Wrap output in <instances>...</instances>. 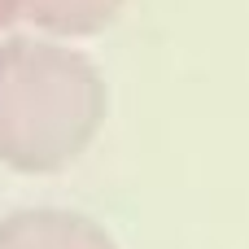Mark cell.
<instances>
[{
    "label": "cell",
    "mask_w": 249,
    "mask_h": 249,
    "mask_svg": "<svg viewBox=\"0 0 249 249\" xmlns=\"http://www.w3.org/2000/svg\"><path fill=\"white\" fill-rule=\"evenodd\" d=\"M18 18V0H0V26H9Z\"/></svg>",
    "instance_id": "obj_4"
},
{
    "label": "cell",
    "mask_w": 249,
    "mask_h": 249,
    "mask_svg": "<svg viewBox=\"0 0 249 249\" xmlns=\"http://www.w3.org/2000/svg\"><path fill=\"white\" fill-rule=\"evenodd\" d=\"M118 9L123 0H18V18H31L35 26L57 35H92Z\"/></svg>",
    "instance_id": "obj_3"
},
{
    "label": "cell",
    "mask_w": 249,
    "mask_h": 249,
    "mask_svg": "<svg viewBox=\"0 0 249 249\" xmlns=\"http://www.w3.org/2000/svg\"><path fill=\"white\" fill-rule=\"evenodd\" d=\"M105 118L96 66L48 39L0 44V162L26 175L70 166Z\"/></svg>",
    "instance_id": "obj_1"
},
{
    "label": "cell",
    "mask_w": 249,
    "mask_h": 249,
    "mask_svg": "<svg viewBox=\"0 0 249 249\" xmlns=\"http://www.w3.org/2000/svg\"><path fill=\"white\" fill-rule=\"evenodd\" d=\"M0 249H114V241L83 214L22 210L0 223Z\"/></svg>",
    "instance_id": "obj_2"
}]
</instances>
